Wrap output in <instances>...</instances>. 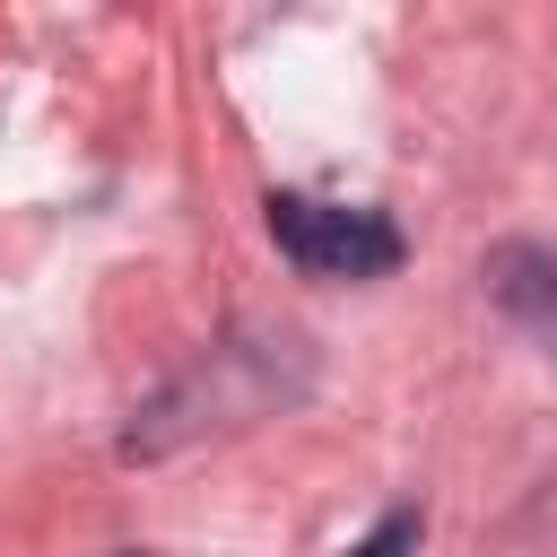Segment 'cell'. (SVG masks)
Segmentation results:
<instances>
[{"mask_svg":"<svg viewBox=\"0 0 557 557\" xmlns=\"http://www.w3.org/2000/svg\"><path fill=\"white\" fill-rule=\"evenodd\" d=\"M287 357H296L287 331H278V339L209 348V366H191V374L131 426V453H165V444H183V435H200V426H244V418H261L270 400H287V383H278Z\"/></svg>","mask_w":557,"mask_h":557,"instance_id":"1","label":"cell"},{"mask_svg":"<svg viewBox=\"0 0 557 557\" xmlns=\"http://www.w3.org/2000/svg\"><path fill=\"white\" fill-rule=\"evenodd\" d=\"M270 235L305 278H383L400 270V226L383 209L313 200V191H270Z\"/></svg>","mask_w":557,"mask_h":557,"instance_id":"2","label":"cell"},{"mask_svg":"<svg viewBox=\"0 0 557 557\" xmlns=\"http://www.w3.org/2000/svg\"><path fill=\"white\" fill-rule=\"evenodd\" d=\"M479 278H487V296H496V305H505V313H513V322L557 357V252L513 235V244H496V252H487V270H479Z\"/></svg>","mask_w":557,"mask_h":557,"instance_id":"3","label":"cell"},{"mask_svg":"<svg viewBox=\"0 0 557 557\" xmlns=\"http://www.w3.org/2000/svg\"><path fill=\"white\" fill-rule=\"evenodd\" d=\"M418 531H426V522H418V505H400V513H383L348 557H409V548H418Z\"/></svg>","mask_w":557,"mask_h":557,"instance_id":"4","label":"cell"}]
</instances>
